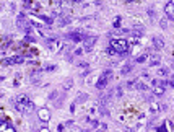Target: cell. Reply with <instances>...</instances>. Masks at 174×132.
<instances>
[{"instance_id": "5", "label": "cell", "mask_w": 174, "mask_h": 132, "mask_svg": "<svg viewBox=\"0 0 174 132\" xmlns=\"http://www.w3.org/2000/svg\"><path fill=\"white\" fill-rule=\"evenodd\" d=\"M155 46H158V47L163 46V42H161V39H159V38H155Z\"/></svg>"}, {"instance_id": "3", "label": "cell", "mask_w": 174, "mask_h": 132, "mask_svg": "<svg viewBox=\"0 0 174 132\" xmlns=\"http://www.w3.org/2000/svg\"><path fill=\"white\" fill-rule=\"evenodd\" d=\"M2 132H15V129H13V127H7V124L3 122V124H2Z\"/></svg>"}, {"instance_id": "1", "label": "cell", "mask_w": 174, "mask_h": 132, "mask_svg": "<svg viewBox=\"0 0 174 132\" xmlns=\"http://www.w3.org/2000/svg\"><path fill=\"white\" fill-rule=\"evenodd\" d=\"M111 46H112L117 52H125L127 49H129V42H127L125 39H114L112 42H111Z\"/></svg>"}, {"instance_id": "2", "label": "cell", "mask_w": 174, "mask_h": 132, "mask_svg": "<svg viewBox=\"0 0 174 132\" xmlns=\"http://www.w3.org/2000/svg\"><path fill=\"white\" fill-rule=\"evenodd\" d=\"M164 13H166V17H168L169 20H174V0L169 2L168 5L164 7Z\"/></svg>"}, {"instance_id": "4", "label": "cell", "mask_w": 174, "mask_h": 132, "mask_svg": "<svg viewBox=\"0 0 174 132\" xmlns=\"http://www.w3.org/2000/svg\"><path fill=\"white\" fill-rule=\"evenodd\" d=\"M41 116H42V121H47V119H49V113H47L46 109H42V111H41Z\"/></svg>"}, {"instance_id": "7", "label": "cell", "mask_w": 174, "mask_h": 132, "mask_svg": "<svg viewBox=\"0 0 174 132\" xmlns=\"http://www.w3.org/2000/svg\"><path fill=\"white\" fill-rule=\"evenodd\" d=\"M158 132H164V127H159V129H158Z\"/></svg>"}, {"instance_id": "6", "label": "cell", "mask_w": 174, "mask_h": 132, "mask_svg": "<svg viewBox=\"0 0 174 132\" xmlns=\"http://www.w3.org/2000/svg\"><path fill=\"white\" fill-rule=\"evenodd\" d=\"M155 93H156V95H163V88H161V86H159V88H156V90H155Z\"/></svg>"}]
</instances>
